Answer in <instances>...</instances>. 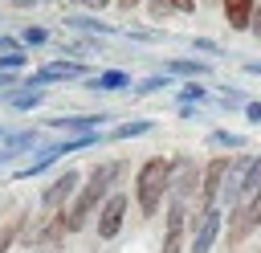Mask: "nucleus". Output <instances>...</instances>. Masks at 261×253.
Here are the masks:
<instances>
[{
	"label": "nucleus",
	"mask_w": 261,
	"mask_h": 253,
	"mask_svg": "<svg viewBox=\"0 0 261 253\" xmlns=\"http://www.w3.org/2000/svg\"><path fill=\"white\" fill-rule=\"evenodd\" d=\"M118 180H122V159H102V163H94L90 175H86V184H82V192H73V200L61 208V212H65V229L77 233V229L102 208V200L114 192Z\"/></svg>",
	"instance_id": "nucleus-1"
},
{
	"label": "nucleus",
	"mask_w": 261,
	"mask_h": 253,
	"mask_svg": "<svg viewBox=\"0 0 261 253\" xmlns=\"http://www.w3.org/2000/svg\"><path fill=\"white\" fill-rule=\"evenodd\" d=\"M171 171H175V163L167 155H151V159L139 163V171H135V204H139L143 216H155L163 208V196L171 192Z\"/></svg>",
	"instance_id": "nucleus-2"
},
{
	"label": "nucleus",
	"mask_w": 261,
	"mask_h": 253,
	"mask_svg": "<svg viewBox=\"0 0 261 253\" xmlns=\"http://www.w3.org/2000/svg\"><path fill=\"white\" fill-rule=\"evenodd\" d=\"M220 229H224V212H220L216 204H212V208H200V212L192 216V241H188V253H212Z\"/></svg>",
	"instance_id": "nucleus-3"
},
{
	"label": "nucleus",
	"mask_w": 261,
	"mask_h": 253,
	"mask_svg": "<svg viewBox=\"0 0 261 253\" xmlns=\"http://www.w3.org/2000/svg\"><path fill=\"white\" fill-rule=\"evenodd\" d=\"M126 208H130V200H126V192H110L106 200H102V208H98V241H114L118 233H122V224H126Z\"/></svg>",
	"instance_id": "nucleus-4"
},
{
	"label": "nucleus",
	"mask_w": 261,
	"mask_h": 253,
	"mask_svg": "<svg viewBox=\"0 0 261 253\" xmlns=\"http://www.w3.org/2000/svg\"><path fill=\"white\" fill-rule=\"evenodd\" d=\"M228 167H232L228 155H216V159H208V163L200 167V208H212V204L220 200V192H224V184H228Z\"/></svg>",
	"instance_id": "nucleus-5"
},
{
	"label": "nucleus",
	"mask_w": 261,
	"mask_h": 253,
	"mask_svg": "<svg viewBox=\"0 0 261 253\" xmlns=\"http://www.w3.org/2000/svg\"><path fill=\"white\" fill-rule=\"evenodd\" d=\"M184 241H188V204L184 200H171L167 204V224H163L159 253H184Z\"/></svg>",
	"instance_id": "nucleus-6"
},
{
	"label": "nucleus",
	"mask_w": 261,
	"mask_h": 253,
	"mask_svg": "<svg viewBox=\"0 0 261 253\" xmlns=\"http://www.w3.org/2000/svg\"><path fill=\"white\" fill-rule=\"evenodd\" d=\"M77 184H82V175H77V171H61L57 180H49V184H45V192H41V208H45V212H61V208L73 200Z\"/></svg>",
	"instance_id": "nucleus-7"
},
{
	"label": "nucleus",
	"mask_w": 261,
	"mask_h": 253,
	"mask_svg": "<svg viewBox=\"0 0 261 253\" xmlns=\"http://www.w3.org/2000/svg\"><path fill=\"white\" fill-rule=\"evenodd\" d=\"M82 73H86V65H82V61H45V65H41V69H33L20 86H41V90H45L49 82H69V78H82Z\"/></svg>",
	"instance_id": "nucleus-8"
},
{
	"label": "nucleus",
	"mask_w": 261,
	"mask_h": 253,
	"mask_svg": "<svg viewBox=\"0 0 261 253\" xmlns=\"http://www.w3.org/2000/svg\"><path fill=\"white\" fill-rule=\"evenodd\" d=\"M65 237H69L65 212H45V220H41V229H37V237H33V249H37V253H57Z\"/></svg>",
	"instance_id": "nucleus-9"
},
{
	"label": "nucleus",
	"mask_w": 261,
	"mask_h": 253,
	"mask_svg": "<svg viewBox=\"0 0 261 253\" xmlns=\"http://www.w3.org/2000/svg\"><path fill=\"white\" fill-rule=\"evenodd\" d=\"M253 229H261V192L253 200H245L237 208V224H232V241H245Z\"/></svg>",
	"instance_id": "nucleus-10"
},
{
	"label": "nucleus",
	"mask_w": 261,
	"mask_h": 253,
	"mask_svg": "<svg viewBox=\"0 0 261 253\" xmlns=\"http://www.w3.org/2000/svg\"><path fill=\"white\" fill-rule=\"evenodd\" d=\"M220 8H224V20H228V29H237V33L253 29L257 0H220Z\"/></svg>",
	"instance_id": "nucleus-11"
},
{
	"label": "nucleus",
	"mask_w": 261,
	"mask_h": 253,
	"mask_svg": "<svg viewBox=\"0 0 261 253\" xmlns=\"http://www.w3.org/2000/svg\"><path fill=\"white\" fill-rule=\"evenodd\" d=\"M106 118H110V114H65V118H49V127L73 131V135H90V131H98Z\"/></svg>",
	"instance_id": "nucleus-12"
},
{
	"label": "nucleus",
	"mask_w": 261,
	"mask_h": 253,
	"mask_svg": "<svg viewBox=\"0 0 261 253\" xmlns=\"http://www.w3.org/2000/svg\"><path fill=\"white\" fill-rule=\"evenodd\" d=\"M57 159H65V147H61V143L45 147V151H41V155H37L33 163H24V167L16 171V180H33V175H41V171H49V167H53Z\"/></svg>",
	"instance_id": "nucleus-13"
},
{
	"label": "nucleus",
	"mask_w": 261,
	"mask_h": 253,
	"mask_svg": "<svg viewBox=\"0 0 261 253\" xmlns=\"http://www.w3.org/2000/svg\"><path fill=\"white\" fill-rule=\"evenodd\" d=\"M126 86H130V73H126V69H102V73L86 78V90H106V94H114V90H126Z\"/></svg>",
	"instance_id": "nucleus-14"
},
{
	"label": "nucleus",
	"mask_w": 261,
	"mask_h": 253,
	"mask_svg": "<svg viewBox=\"0 0 261 253\" xmlns=\"http://www.w3.org/2000/svg\"><path fill=\"white\" fill-rule=\"evenodd\" d=\"M261 192V155H253V163H249V171L241 175V184H237V200L245 204V200H253Z\"/></svg>",
	"instance_id": "nucleus-15"
},
{
	"label": "nucleus",
	"mask_w": 261,
	"mask_h": 253,
	"mask_svg": "<svg viewBox=\"0 0 261 253\" xmlns=\"http://www.w3.org/2000/svg\"><path fill=\"white\" fill-rule=\"evenodd\" d=\"M8 102H12V110H37V106L45 102V90H41V86H24V90H16Z\"/></svg>",
	"instance_id": "nucleus-16"
},
{
	"label": "nucleus",
	"mask_w": 261,
	"mask_h": 253,
	"mask_svg": "<svg viewBox=\"0 0 261 253\" xmlns=\"http://www.w3.org/2000/svg\"><path fill=\"white\" fill-rule=\"evenodd\" d=\"M151 127H155L151 118H130V122H118V127L110 131V139H114V143H122V139H139V135H147Z\"/></svg>",
	"instance_id": "nucleus-17"
},
{
	"label": "nucleus",
	"mask_w": 261,
	"mask_h": 253,
	"mask_svg": "<svg viewBox=\"0 0 261 253\" xmlns=\"http://www.w3.org/2000/svg\"><path fill=\"white\" fill-rule=\"evenodd\" d=\"M167 73H184V78H204V73H208V65H204V61H192V57H175V61H167Z\"/></svg>",
	"instance_id": "nucleus-18"
},
{
	"label": "nucleus",
	"mask_w": 261,
	"mask_h": 253,
	"mask_svg": "<svg viewBox=\"0 0 261 253\" xmlns=\"http://www.w3.org/2000/svg\"><path fill=\"white\" fill-rule=\"evenodd\" d=\"M163 86H171L167 73H151V78H143L139 86H130V94H135V98H147V94H159Z\"/></svg>",
	"instance_id": "nucleus-19"
},
{
	"label": "nucleus",
	"mask_w": 261,
	"mask_h": 253,
	"mask_svg": "<svg viewBox=\"0 0 261 253\" xmlns=\"http://www.w3.org/2000/svg\"><path fill=\"white\" fill-rule=\"evenodd\" d=\"M208 143H212V147H245L249 139H245V135H237V131H212V135H208Z\"/></svg>",
	"instance_id": "nucleus-20"
},
{
	"label": "nucleus",
	"mask_w": 261,
	"mask_h": 253,
	"mask_svg": "<svg viewBox=\"0 0 261 253\" xmlns=\"http://www.w3.org/2000/svg\"><path fill=\"white\" fill-rule=\"evenodd\" d=\"M24 65H29V53H24V49L0 53V73H16V69H24Z\"/></svg>",
	"instance_id": "nucleus-21"
},
{
	"label": "nucleus",
	"mask_w": 261,
	"mask_h": 253,
	"mask_svg": "<svg viewBox=\"0 0 261 253\" xmlns=\"http://www.w3.org/2000/svg\"><path fill=\"white\" fill-rule=\"evenodd\" d=\"M33 143H37V131H20V135H4V147H12L16 155H20V151H29Z\"/></svg>",
	"instance_id": "nucleus-22"
},
{
	"label": "nucleus",
	"mask_w": 261,
	"mask_h": 253,
	"mask_svg": "<svg viewBox=\"0 0 261 253\" xmlns=\"http://www.w3.org/2000/svg\"><path fill=\"white\" fill-rule=\"evenodd\" d=\"M69 29H86V33H114L110 24L94 20V16H69Z\"/></svg>",
	"instance_id": "nucleus-23"
},
{
	"label": "nucleus",
	"mask_w": 261,
	"mask_h": 253,
	"mask_svg": "<svg viewBox=\"0 0 261 253\" xmlns=\"http://www.w3.org/2000/svg\"><path fill=\"white\" fill-rule=\"evenodd\" d=\"M16 237H20V220H8V224L0 229V253H8V249L16 245Z\"/></svg>",
	"instance_id": "nucleus-24"
},
{
	"label": "nucleus",
	"mask_w": 261,
	"mask_h": 253,
	"mask_svg": "<svg viewBox=\"0 0 261 253\" xmlns=\"http://www.w3.org/2000/svg\"><path fill=\"white\" fill-rule=\"evenodd\" d=\"M20 41H24V45H49V29H41V24H29V29L20 33Z\"/></svg>",
	"instance_id": "nucleus-25"
},
{
	"label": "nucleus",
	"mask_w": 261,
	"mask_h": 253,
	"mask_svg": "<svg viewBox=\"0 0 261 253\" xmlns=\"http://www.w3.org/2000/svg\"><path fill=\"white\" fill-rule=\"evenodd\" d=\"M204 98H208V90H204V86H196V82L179 86V102H204Z\"/></svg>",
	"instance_id": "nucleus-26"
},
{
	"label": "nucleus",
	"mask_w": 261,
	"mask_h": 253,
	"mask_svg": "<svg viewBox=\"0 0 261 253\" xmlns=\"http://www.w3.org/2000/svg\"><path fill=\"white\" fill-rule=\"evenodd\" d=\"M16 49H24V41H20V37H8V33H0V53H16Z\"/></svg>",
	"instance_id": "nucleus-27"
},
{
	"label": "nucleus",
	"mask_w": 261,
	"mask_h": 253,
	"mask_svg": "<svg viewBox=\"0 0 261 253\" xmlns=\"http://www.w3.org/2000/svg\"><path fill=\"white\" fill-rule=\"evenodd\" d=\"M130 37H139V41H159L155 29H130Z\"/></svg>",
	"instance_id": "nucleus-28"
},
{
	"label": "nucleus",
	"mask_w": 261,
	"mask_h": 253,
	"mask_svg": "<svg viewBox=\"0 0 261 253\" xmlns=\"http://www.w3.org/2000/svg\"><path fill=\"white\" fill-rule=\"evenodd\" d=\"M196 49H200V53H220L216 41H208V37H196Z\"/></svg>",
	"instance_id": "nucleus-29"
},
{
	"label": "nucleus",
	"mask_w": 261,
	"mask_h": 253,
	"mask_svg": "<svg viewBox=\"0 0 261 253\" xmlns=\"http://www.w3.org/2000/svg\"><path fill=\"white\" fill-rule=\"evenodd\" d=\"M245 114H249V122H261V102H245Z\"/></svg>",
	"instance_id": "nucleus-30"
},
{
	"label": "nucleus",
	"mask_w": 261,
	"mask_h": 253,
	"mask_svg": "<svg viewBox=\"0 0 261 253\" xmlns=\"http://www.w3.org/2000/svg\"><path fill=\"white\" fill-rule=\"evenodd\" d=\"M175 12H196V0H171Z\"/></svg>",
	"instance_id": "nucleus-31"
},
{
	"label": "nucleus",
	"mask_w": 261,
	"mask_h": 253,
	"mask_svg": "<svg viewBox=\"0 0 261 253\" xmlns=\"http://www.w3.org/2000/svg\"><path fill=\"white\" fill-rule=\"evenodd\" d=\"M8 159H16V151H12V147H0V167H4Z\"/></svg>",
	"instance_id": "nucleus-32"
},
{
	"label": "nucleus",
	"mask_w": 261,
	"mask_h": 253,
	"mask_svg": "<svg viewBox=\"0 0 261 253\" xmlns=\"http://www.w3.org/2000/svg\"><path fill=\"white\" fill-rule=\"evenodd\" d=\"M253 33H257V37H261V8H257V12H253Z\"/></svg>",
	"instance_id": "nucleus-33"
},
{
	"label": "nucleus",
	"mask_w": 261,
	"mask_h": 253,
	"mask_svg": "<svg viewBox=\"0 0 261 253\" xmlns=\"http://www.w3.org/2000/svg\"><path fill=\"white\" fill-rule=\"evenodd\" d=\"M110 0H86V8H106Z\"/></svg>",
	"instance_id": "nucleus-34"
},
{
	"label": "nucleus",
	"mask_w": 261,
	"mask_h": 253,
	"mask_svg": "<svg viewBox=\"0 0 261 253\" xmlns=\"http://www.w3.org/2000/svg\"><path fill=\"white\" fill-rule=\"evenodd\" d=\"M16 4H20V8H29V4H45V0H16Z\"/></svg>",
	"instance_id": "nucleus-35"
},
{
	"label": "nucleus",
	"mask_w": 261,
	"mask_h": 253,
	"mask_svg": "<svg viewBox=\"0 0 261 253\" xmlns=\"http://www.w3.org/2000/svg\"><path fill=\"white\" fill-rule=\"evenodd\" d=\"M118 4H122V8H130V4H135V0H118Z\"/></svg>",
	"instance_id": "nucleus-36"
},
{
	"label": "nucleus",
	"mask_w": 261,
	"mask_h": 253,
	"mask_svg": "<svg viewBox=\"0 0 261 253\" xmlns=\"http://www.w3.org/2000/svg\"><path fill=\"white\" fill-rule=\"evenodd\" d=\"M73 4H86V0H73Z\"/></svg>",
	"instance_id": "nucleus-37"
},
{
	"label": "nucleus",
	"mask_w": 261,
	"mask_h": 253,
	"mask_svg": "<svg viewBox=\"0 0 261 253\" xmlns=\"http://www.w3.org/2000/svg\"><path fill=\"white\" fill-rule=\"evenodd\" d=\"M0 135H4V131H0Z\"/></svg>",
	"instance_id": "nucleus-38"
}]
</instances>
